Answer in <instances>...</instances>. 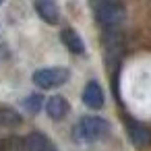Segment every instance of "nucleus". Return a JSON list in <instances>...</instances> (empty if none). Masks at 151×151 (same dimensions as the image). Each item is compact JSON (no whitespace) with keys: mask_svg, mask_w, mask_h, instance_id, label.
<instances>
[{"mask_svg":"<svg viewBox=\"0 0 151 151\" xmlns=\"http://www.w3.org/2000/svg\"><path fill=\"white\" fill-rule=\"evenodd\" d=\"M89 4L97 23L104 27H116L124 21V6L118 0H89Z\"/></svg>","mask_w":151,"mask_h":151,"instance_id":"f03ea898","label":"nucleus"},{"mask_svg":"<svg viewBox=\"0 0 151 151\" xmlns=\"http://www.w3.org/2000/svg\"><path fill=\"white\" fill-rule=\"evenodd\" d=\"M2 2H4V0H0V4H2Z\"/></svg>","mask_w":151,"mask_h":151,"instance_id":"ddd939ff","label":"nucleus"},{"mask_svg":"<svg viewBox=\"0 0 151 151\" xmlns=\"http://www.w3.org/2000/svg\"><path fill=\"white\" fill-rule=\"evenodd\" d=\"M108 132H110L108 120L97 118V116H85L73 128L75 141H79V143H95V141H101V139L108 137Z\"/></svg>","mask_w":151,"mask_h":151,"instance_id":"f257e3e1","label":"nucleus"},{"mask_svg":"<svg viewBox=\"0 0 151 151\" xmlns=\"http://www.w3.org/2000/svg\"><path fill=\"white\" fill-rule=\"evenodd\" d=\"M23 143H25V151H56L54 143H52L46 134H42V132H31V134H27V137L23 139Z\"/></svg>","mask_w":151,"mask_h":151,"instance_id":"423d86ee","label":"nucleus"},{"mask_svg":"<svg viewBox=\"0 0 151 151\" xmlns=\"http://www.w3.org/2000/svg\"><path fill=\"white\" fill-rule=\"evenodd\" d=\"M128 134H130V141H132L137 147H147V145L151 143V130H149V126H145L143 122L128 120Z\"/></svg>","mask_w":151,"mask_h":151,"instance_id":"39448f33","label":"nucleus"},{"mask_svg":"<svg viewBox=\"0 0 151 151\" xmlns=\"http://www.w3.org/2000/svg\"><path fill=\"white\" fill-rule=\"evenodd\" d=\"M68 110H70V106H68V101L62 95H52L46 101V112H48V116L52 120H62L68 114Z\"/></svg>","mask_w":151,"mask_h":151,"instance_id":"0eeeda50","label":"nucleus"},{"mask_svg":"<svg viewBox=\"0 0 151 151\" xmlns=\"http://www.w3.org/2000/svg\"><path fill=\"white\" fill-rule=\"evenodd\" d=\"M60 40H62V44H64L73 54H83V52H85V44H83L81 35H79L73 27H64V29L60 31Z\"/></svg>","mask_w":151,"mask_h":151,"instance_id":"1a4fd4ad","label":"nucleus"},{"mask_svg":"<svg viewBox=\"0 0 151 151\" xmlns=\"http://www.w3.org/2000/svg\"><path fill=\"white\" fill-rule=\"evenodd\" d=\"M70 79V70L68 68H42V70H35L33 73V83L40 87V89H54V87H60L64 85L66 81Z\"/></svg>","mask_w":151,"mask_h":151,"instance_id":"7ed1b4c3","label":"nucleus"},{"mask_svg":"<svg viewBox=\"0 0 151 151\" xmlns=\"http://www.w3.org/2000/svg\"><path fill=\"white\" fill-rule=\"evenodd\" d=\"M35 11L48 25H56L60 21V9L54 0H35Z\"/></svg>","mask_w":151,"mask_h":151,"instance_id":"20e7f679","label":"nucleus"},{"mask_svg":"<svg viewBox=\"0 0 151 151\" xmlns=\"http://www.w3.org/2000/svg\"><path fill=\"white\" fill-rule=\"evenodd\" d=\"M83 101H85V106L91 108V110H99V108L104 106V91H101V87H99L95 81L87 83V87H85V91H83Z\"/></svg>","mask_w":151,"mask_h":151,"instance_id":"6e6552de","label":"nucleus"},{"mask_svg":"<svg viewBox=\"0 0 151 151\" xmlns=\"http://www.w3.org/2000/svg\"><path fill=\"white\" fill-rule=\"evenodd\" d=\"M42 95L40 93H31V95H27L25 99H23V108L27 110V112H31V114H35V112H40V108H42Z\"/></svg>","mask_w":151,"mask_h":151,"instance_id":"9b49d317","label":"nucleus"},{"mask_svg":"<svg viewBox=\"0 0 151 151\" xmlns=\"http://www.w3.org/2000/svg\"><path fill=\"white\" fill-rule=\"evenodd\" d=\"M2 151H25V143H23L21 139L11 137V139L6 141V147H4Z\"/></svg>","mask_w":151,"mask_h":151,"instance_id":"f8f14e48","label":"nucleus"},{"mask_svg":"<svg viewBox=\"0 0 151 151\" xmlns=\"http://www.w3.org/2000/svg\"><path fill=\"white\" fill-rule=\"evenodd\" d=\"M0 124L2 126H17V124H21V116L15 110L4 108V110H0Z\"/></svg>","mask_w":151,"mask_h":151,"instance_id":"9d476101","label":"nucleus"}]
</instances>
